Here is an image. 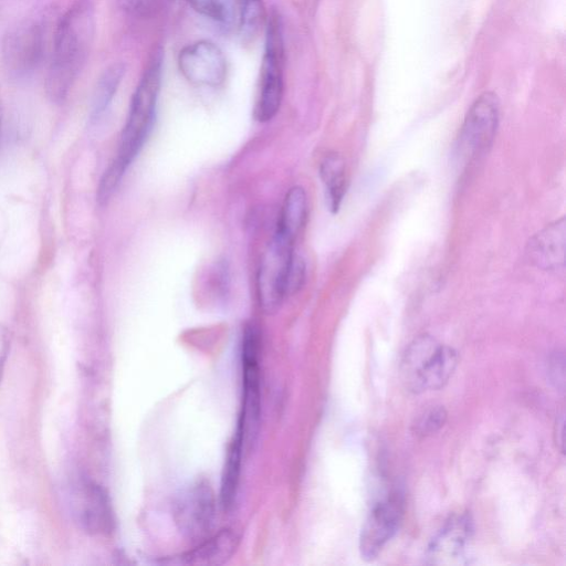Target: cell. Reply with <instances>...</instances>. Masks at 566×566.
<instances>
[{"label": "cell", "instance_id": "cell-1", "mask_svg": "<svg viewBox=\"0 0 566 566\" xmlns=\"http://www.w3.org/2000/svg\"><path fill=\"white\" fill-rule=\"evenodd\" d=\"M163 50L150 54L139 83L132 96L128 116L123 128L116 157L105 170L97 200L105 203L120 182L126 169L142 149L155 119L161 83Z\"/></svg>", "mask_w": 566, "mask_h": 566}, {"label": "cell", "instance_id": "cell-2", "mask_svg": "<svg viewBox=\"0 0 566 566\" xmlns=\"http://www.w3.org/2000/svg\"><path fill=\"white\" fill-rule=\"evenodd\" d=\"M94 35L91 0H76L61 18L54 36L52 61L45 80L48 97L62 103L82 70Z\"/></svg>", "mask_w": 566, "mask_h": 566}, {"label": "cell", "instance_id": "cell-3", "mask_svg": "<svg viewBox=\"0 0 566 566\" xmlns=\"http://www.w3.org/2000/svg\"><path fill=\"white\" fill-rule=\"evenodd\" d=\"M458 364L454 348L438 343L430 335L415 338L401 359V376L408 390L419 394L442 388Z\"/></svg>", "mask_w": 566, "mask_h": 566}, {"label": "cell", "instance_id": "cell-4", "mask_svg": "<svg viewBox=\"0 0 566 566\" xmlns=\"http://www.w3.org/2000/svg\"><path fill=\"white\" fill-rule=\"evenodd\" d=\"M284 42L282 20L272 10L266 23L265 52L260 72L259 94L254 117L261 123L271 120L277 113L283 97Z\"/></svg>", "mask_w": 566, "mask_h": 566}, {"label": "cell", "instance_id": "cell-5", "mask_svg": "<svg viewBox=\"0 0 566 566\" xmlns=\"http://www.w3.org/2000/svg\"><path fill=\"white\" fill-rule=\"evenodd\" d=\"M294 254V242L275 232L263 253L256 277L259 304L266 314L275 313L287 296V275Z\"/></svg>", "mask_w": 566, "mask_h": 566}, {"label": "cell", "instance_id": "cell-6", "mask_svg": "<svg viewBox=\"0 0 566 566\" xmlns=\"http://www.w3.org/2000/svg\"><path fill=\"white\" fill-rule=\"evenodd\" d=\"M259 332L253 325L245 327L242 339L243 396L238 429L243 447L250 448L256 440L261 417V388L259 368Z\"/></svg>", "mask_w": 566, "mask_h": 566}, {"label": "cell", "instance_id": "cell-7", "mask_svg": "<svg viewBox=\"0 0 566 566\" xmlns=\"http://www.w3.org/2000/svg\"><path fill=\"white\" fill-rule=\"evenodd\" d=\"M403 516V497L390 493L370 510L360 532L359 551L366 560H373L397 533Z\"/></svg>", "mask_w": 566, "mask_h": 566}, {"label": "cell", "instance_id": "cell-8", "mask_svg": "<svg viewBox=\"0 0 566 566\" xmlns=\"http://www.w3.org/2000/svg\"><path fill=\"white\" fill-rule=\"evenodd\" d=\"M500 104L492 92L480 95L472 104L460 132V149L474 158L492 144L499 124Z\"/></svg>", "mask_w": 566, "mask_h": 566}, {"label": "cell", "instance_id": "cell-9", "mask_svg": "<svg viewBox=\"0 0 566 566\" xmlns=\"http://www.w3.org/2000/svg\"><path fill=\"white\" fill-rule=\"evenodd\" d=\"M43 55V33L34 22L24 21L7 32L2 40V59L8 72L25 76L33 72Z\"/></svg>", "mask_w": 566, "mask_h": 566}, {"label": "cell", "instance_id": "cell-10", "mask_svg": "<svg viewBox=\"0 0 566 566\" xmlns=\"http://www.w3.org/2000/svg\"><path fill=\"white\" fill-rule=\"evenodd\" d=\"M181 74L201 86H219L227 75V62L222 51L208 40L186 45L178 55Z\"/></svg>", "mask_w": 566, "mask_h": 566}, {"label": "cell", "instance_id": "cell-11", "mask_svg": "<svg viewBox=\"0 0 566 566\" xmlns=\"http://www.w3.org/2000/svg\"><path fill=\"white\" fill-rule=\"evenodd\" d=\"M214 517V495L206 481H198L185 490L175 505L178 528L190 538L207 534Z\"/></svg>", "mask_w": 566, "mask_h": 566}, {"label": "cell", "instance_id": "cell-12", "mask_svg": "<svg viewBox=\"0 0 566 566\" xmlns=\"http://www.w3.org/2000/svg\"><path fill=\"white\" fill-rule=\"evenodd\" d=\"M473 530L470 514L461 513L450 517L428 546L429 563L436 565L462 563L468 556Z\"/></svg>", "mask_w": 566, "mask_h": 566}, {"label": "cell", "instance_id": "cell-13", "mask_svg": "<svg viewBox=\"0 0 566 566\" xmlns=\"http://www.w3.org/2000/svg\"><path fill=\"white\" fill-rule=\"evenodd\" d=\"M566 223L560 218L534 234L527 243L531 263L543 270H558L565 262Z\"/></svg>", "mask_w": 566, "mask_h": 566}, {"label": "cell", "instance_id": "cell-14", "mask_svg": "<svg viewBox=\"0 0 566 566\" xmlns=\"http://www.w3.org/2000/svg\"><path fill=\"white\" fill-rule=\"evenodd\" d=\"M77 514L87 532L106 534L113 528V513L108 496L96 483L86 482L80 490Z\"/></svg>", "mask_w": 566, "mask_h": 566}, {"label": "cell", "instance_id": "cell-15", "mask_svg": "<svg viewBox=\"0 0 566 566\" xmlns=\"http://www.w3.org/2000/svg\"><path fill=\"white\" fill-rule=\"evenodd\" d=\"M238 542L239 538L232 530L223 528L185 553L181 559L191 565H219L232 556Z\"/></svg>", "mask_w": 566, "mask_h": 566}, {"label": "cell", "instance_id": "cell-16", "mask_svg": "<svg viewBox=\"0 0 566 566\" xmlns=\"http://www.w3.org/2000/svg\"><path fill=\"white\" fill-rule=\"evenodd\" d=\"M307 217V197L305 190L292 187L283 201L275 232L295 242Z\"/></svg>", "mask_w": 566, "mask_h": 566}, {"label": "cell", "instance_id": "cell-17", "mask_svg": "<svg viewBox=\"0 0 566 566\" xmlns=\"http://www.w3.org/2000/svg\"><path fill=\"white\" fill-rule=\"evenodd\" d=\"M319 174L328 208L332 212H337L346 191L345 161L342 156L328 154L321 164Z\"/></svg>", "mask_w": 566, "mask_h": 566}, {"label": "cell", "instance_id": "cell-18", "mask_svg": "<svg viewBox=\"0 0 566 566\" xmlns=\"http://www.w3.org/2000/svg\"><path fill=\"white\" fill-rule=\"evenodd\" d=\"M243 448L242 436L237 428L228 449L222 474L220 496L224 509H230L235 501Z\"/></svg>", "mask_w": 566, "mask_h": 566}, {"label": "cell", "instance_id": "cell-19", "mask_svg": "<svg viewBox=\"0 0 566 566\" xmlns=\"http://www.w3.org/2000/svg\"><path fill=\"white\" fill-rule=\"evenodd\" d=\"M124 74L125 65L123 63H114L101 74L96 82L92 98L91 116L93 119L98 118L106 111Z\"/></svg>", "mask_w": 566, "mask_h": 566}, {"label": "cell", "instance_id": "cell-20", "mask_svg": "<svg viewBox=\"0 0 566 566\" xmlns=\"http://www.w3.org/2000/svg\"><path fill=\"white\" fill-rule=\"evenodd\" d=\"M199 14L223 25L231 24L235 15L234 0H187Z\"/></svg>", "mask_w": 566, "mask_h": 566}, {"label": "cell", "instance_id": "cell-21", "mask_svg": "<svg viewBox=\"0 0 566 566\" xmlns=\"http://www.w3.org/2000/svg\"><path fill=\"white\" fill-rule=\"evenodd\" d=\"M447 418L448 412L443 406H431L416 418L412 431L420 437L430 436L444 426Z\"/></svg>", "mask_w": 566, "mask_h": 566}, {"label": "cell", "instance_id": "cell-22", "mask_svg": "<svg viewBox=\"0 0 566 566\" xmlns=\"http://www.w3.org/2000/svg\"><path fill=\"white\" fill-rule=\"evenodd\" d=\"M240 29L244 36H253L263 18L262 0H239Z\"/></svg>", "mask_w": 566, "mask_h": 566}, {"label": "cell", "instance_id": "cell-23", "mask_svg": "<svg viewBox=\"0 0 566 566\" xmlns=\"http://www.w3.org/2000/svg\"><path fill=\"white\" fill-rule=\"evenodd\" d=\"M305 281V263L302 258H300L296 253L293 256L289 275H287V285L286 292L287 295L294 294L297 292Z\"/></svg>", "mask_w": 566, "mask_h": 566}, {"label": "cell", "instance_id": "cell-24", "mask_svg": "<svg viewBox=\"0 0 566 566\" xmlns=\"http://www.w3.org/2000/svg\"><path fill=\"white\" fill-rule=\"evenodd\" d=\"M548 370L552 381L555 384V387L557 389L564 390L565 368L563 355L557 354L551 358Z\"/></svg>", "mask_w": 566, "mask_h": 566}, {"label": "cell", "instance_id": "cell-25", "mask_svg": "<svg viewBox=\"0 0 566 566\" xmlns=\"http://www.w3.org/2000/svg\"><path fill=\"white\" fill-rule=\"evenodd\" d=\"M118 2L125 11L140 13L147 7L148 0H118Z\"/></svg>", "mask_w": 566, "mask_h": 566}]
</instances>
